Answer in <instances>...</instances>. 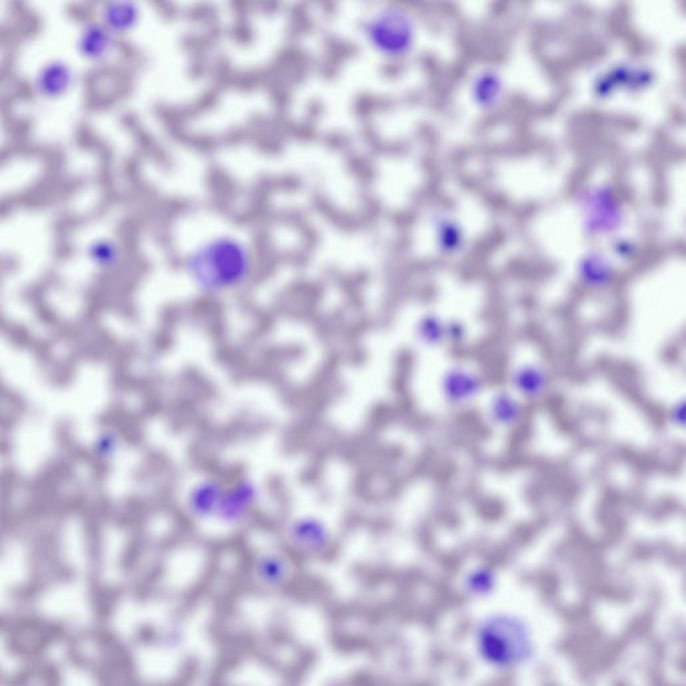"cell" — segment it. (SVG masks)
<instances>
[{
    "label": "cell",
    "mask_w": 686,
    "mask_h": 686,
    "mask_svg": "<svg viewBox=\"0 0 686 686\" xmlns=\"http://www.w3.org/2000/svg\"><path fill=\"white\" fill-rule=\"evenodd\" d=\"M184 270L199 293L216 297L239 290L250 281L254 258L242 239L218 235L189 252Z\"/></svg>",
    "instance_id": "obj_1"
},
{
    "label": "cell",
    "mask_w": 686,
    "mask_h": 686,
    "mask_svg": "<svg viewBox=\"0 0 686 686\" xmlns=\"http://www.w3.org/2000/svg\"><path fill=\"white\" fill-rule=\"evenodd\" d=\"M361 33L377 54L400 59L408 55L415 45L416 26L404 7L386 6L362 21Z\"/></svg>",
    "instance_id": "obj_2"
},
{
    "label": "cell",
    "mask_w": 686,
    "mask_h": 686,
    "mask_svg": "<svg viewBox=\"0 0 686 686\" xmlns=\"http://www.w3.org/2000/svg\"><path fill=\"white\" fill-rule=\"evenodd\" d=\"M260 499V488L254 480L240 477L224 488L215 520L227 527L240 526L246 522Z\"/></svg>",
    "instance_id": "obj_3"
},
{
    "label": "cell",
    "mask_w": 686,
    "mask_h": 686,
    "mask_svg": "<svg viewBox=\"0 0 686 686\" xmlns=\"http://www.w3.org/2000/svg\"><path fill=\"white\" fill-rule=\"evenodd\" d=\"M484 381L475 370L465 366H452L445 370L440 380V393L445 404L452 409H464L480 397Z\"/></svg>",
    "instance_id": "obj_4"
},
{
    "label": "cell",
    "mask_w": 686,
    "mask_h": 686,
    "mask_svg": "<svg viewBox=\"0 0 686 686\" xmlns=\"http://www.w3.org/2000/svg\"><path fill=\"white\" fill-rule=\"evenodd\" d=\"M77 84L76 69L65 59L54 58L43 63L33 78V89L46 101L61 100Z\"/></svg>",
    "instance_id": "obj_5"
},
{
    "label": "cell",
    "mask_w": 686,
    "mask_h": 686,
    "mask_svg": "<svg viewBox=\"0 0 686 686\" xmlns=\"http://www.w3.org/2000/svg\"><path fill=\"white\" fill-rule=\"evenodd\" d=\"M226 484L216 477H205L193 484L185 495L184 508L197 522L215 520Z\"/></svg>",
    "instance_id": "obj_6"
},
{
    "label": "cell",
    "mask_w": 686,
    "mask_h": 686,
    "mask_svg": "<svg viewBox=\"0 0 686 686\" xmlns=\"http://www.w3.org/2000/svg\"><path fill=\"white\" fill-rule=\"evenodd\" d=\"M286 538L297 550L307 554L323 553L331 542L329 527L315 516H301L286 527Z\"/></svg>",
    "instance_id": "obj_7"
},
{
    "label": "cell",
    "mask_w": 686,
    "mask_h": 686,
    "mask_svg": "<svg viewBox=\"0 0 686 686\" xmlns=\"http://www.w3.org/2000/svg\"><path fill=\"white\" fill-rule=\"evenodd\" d=\"M116 41L117 38L100 21H89L77 35L76 49L85 61L102 63L112 57Z\"/></svg>",
    "instance_id": "obj_8"
},
{
    "label": "cell",
    "mask_w": 686,
    "mask_h": 686,
    "mask_svg": "<svg viewBox=\"0 0 686 686\" xmlns=\"http://www.w3.org/2000/svg\"><path fill=\"white\" fill-rule=\"evenodd\" d=\"M586 227L591 234L613 231L621 220L620 205L605 189H594L586 196Z\"/></svg>",
    "instance_id": "obj_9"
},
{
    "label": "cell",
    "mask_w": 686,
    "mask_h": 686,
    "mask_svg": "<svg viewBox=\"0 0 686 686\" xmlns=\"http://www.w3.org/2000/svg\"><path fill=\"white\" fill-rule=\"evenodd\" d=\"M512 392L522 401H539L551 388L550 373L542 365L526 362L512 369L510 376Z\"/></svg>",
    "instance_id": "obj_10"
},
{
    "label": "cell",
    "mask_w": 686,
    "mask_h": 686,
    "mask_svg": "<svg viewBox=\"0 0 686 686\" xmlns=\"http://www.w3.org/2000/svg\"><path fill=\"white\" fill-rule=\"evenodd\" d=\"M487 417L495 428L508 431L523 423L526 408L512 390H498L488 401Z\"/></svg>",
    "instance_id": "obj_11"
},
{
    "label": "cell",
    "mask_w": 686,
    "mask_h": 686,
    "mask_svg": "<svg viewBox=\"0 0 686 686\" xmlns=\"http://www.w3.org/2000/svg\"><path fill=\"white\" fill-rule=\"evenodd\" d=\"M98 15H100L98 21L116 38L133 33L143 18L141 7L137 3L126 2V0L104 3Z\"/></svg>",
    "instance_id": "obj_12"
},
{
    "label": "cell",
    "mask_w": 686,
    "mask_h": 686,
    "mask_svg": "<svg viewBox=\"0 0 686 686\" xmlns=\"http://www.w3.org/2000/svg\"><path fill=\"white\" fill-rule=\"evenodd\" d=\"M578 277L587 289L602 290L613 281V268L605 256L590 254L579 264Z\"/></svg>",
    "instance_id": "obj_13"
},
{
    "label": "cell",
    "mask_w": 686,
    "mask_h": 686,
    "mask_svg": "<svg viewBox=\"0 0 686 686\" xmlns=\"http://www.w3.org/2000/svg\"><path fill=\"white\" fill-rule=\"evenodd\" d=\"M416 339L421 346L436 349L448 342V323L439 315L427 314L416 325Z\"/></svg>",
    "instance_id": "obj_14"
},
{
    "label": "cell",
    "mask_w": 686,
    "mask_h": 686,
    "mask_svg": "<svg viewBox=\"0 0 686 686\" xmlns=\"http://www.w3.org/2000/svg\"><path fill=\"white\" fill-rule=\"evenodd\" d=\"M85 255L90 263L101 268V270H113V268L120 266L122 260L120 246L113 239L109 238L93 240L86 247Z\"/></svg>",
    "instance_id": "obj_15"
},
{
    "label": "cell",
    "mask_w": 686,
    "mask_h": 686,
    "mask_svg": "<svg viewBox=\"0 0 686 686\" xmlns=\"http://www.w3.org/2000/svg\"><path fill=\"white\" fill-rule=\"evenodd\" d=\"M502 92V82L500 78L492 72H484L476 78L473 84V96L482 106H492L496 104Z\"/></svg>",
    "instance_id": "obj_16"
},
{
    "label": "cell",
    "mask_w": 686,
    "mask_h": 686,
    "mask_svg": "<svg viewBox=\"0 0 686 686\" xmlns=\"http://www.w3.org/2000/svg\"><path fill=\"white\" fill-rule=\"evenodd\" d=\"M256 573L262 581L277 585L287 573L286 561L275 554L263 555L256 565Z\"/></svg>",
    "instance_id": "obj_17"
},
{
    "label": "cell",
    "mask_w": 686,
    "mask_h": 686,
    "mask_svg": "<svg viewBox=\"0 0 686 686\" xmlns=\"http://www.w3.org/2000/svg\"><path fill=\"white\" fill-rule=\"evenodd\" d=\"M118 451H120V437L116 432L106 429L98 433L93 443V453L98 460L110 461L116 457Z\"/></svg>",
    "instance_id": "obj_18"
},
{
    "label": "cell",
    "mask_w": 686,
    "mask_h": 686,
    "mask_svg": "<svg viewBox=\"0 0 686 686\" xmlns=\"http://www.w3.org/2000/svg\"><path fill=\"white\" fill-rule=\"evenodd\" d=\"M440 246L448 254L459 250L461 243L460 230L451 220L444 219L439 223Z\"/></svg>",
    "instance_id": "obj_19"
},
{
    "label": "cell",
    "mask_w": 686,
    "mask_h": 686,
    "mask_svg": "<svg viewBox=\"0 0 686 686\" xmlns=\"http://www.w3.org/2000/svg\"><path fill=\"white\" fill-rule=\"evenodd\" d=\"M467 334V329L463 323L456 321L448 323V342L453 343V345H461L467 338Z\"/></svg>",
    "instance_id": "obj_20"
},
{
    "label": "cell",
    "mask_w": 686,
    "mask_h": 686,
    "mask_svg": "<svg viewBox=\"0 0 686 686\" xmlns=\"http://www.w3.org/2000/svg\"><path fill=\"white\" fill-rule=\"evenodd\" d=\"M3 512V504H2V499H0V516H2Z\"/></svg>",
    "instance_id": "obj_21"
}]
</instances>
